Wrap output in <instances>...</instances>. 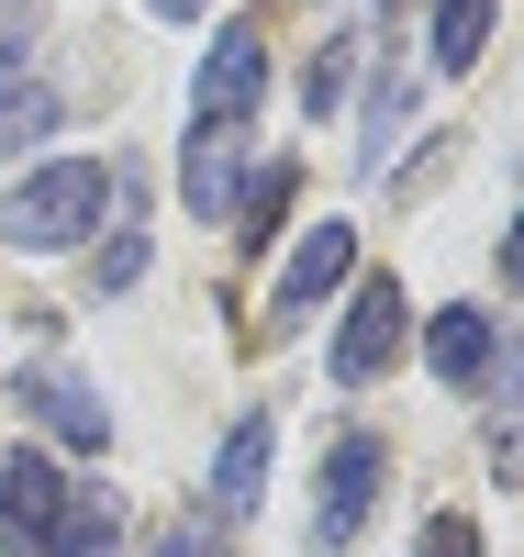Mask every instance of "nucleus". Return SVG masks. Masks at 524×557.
Wrapping results in <instances>:
<instances>
[{"label":"nucleus","instance_id":"14","mask_svg":"<svg viewBox=\"0 0 524 557\" xmlns=\"http://www.w3.org/2000/svg\"><path fill=\"white\" fill-rule=\"evenodd\" d=\"M402 123H413V89H402V78H379V89H368V146H357V168H391Z\"/></svg>","mask_w":524,"mask_h":557},{"label":"nucleus","instance_id":"19","mask_svg":"<svg viewBox=\"0 0 524 557\" xmlns=\"http://www.w3.org/2000/svg\"><path fill=\"white\" fill-rule=\"evenodd\" d=\"M346 57H357V45H324V67H313V89H302L313 112H324V101H336V89H346Z\"/></svg>","mask_w":524,"mask_h":557},{"label":"nucleus","instance_id":"21","mask_svg":"<svg viewBox=\"0 0 524 557\" xmlns=\"http://www.w3.org/2000/svg\"><path fill=\"white\" fill-rule=\"evenodd\" d=\"M157 12H168V23H202V12H212V0H157Z\"/></svg>","mask_w":524,"mask_h":557},{"label":"nucleus","instance_id":"15","mask_svg":"<svg viewBox=\"0 0 524 557\" xmlns=\"http://www.w3.org/2000/svg\"><path fill=\"white\" fill-rule=\"evenodd\" d=\"M134 278H146V235H134V223H123V235L101 246V301H123Z\"/></svg>","mask_w":524,"mask_h":557},{"label":"nucleus","instance_id":"2","mask_svg":"<svg viewBox=\"0 0 524 557\" xmlns=\"http://www.w3.org/2000/svg\"><path fill=\"white\" fill-rule=\"evenodd\" d=\"M101 212H112V168L101 157H57V168H34L12 201H0V235H12L23 257H68L101 235Z\"/></svg>","mask_w":524,"mask_h":557},{"label":"nucleus","instance_id":"18","mask_svg":"<svg viewBox=\"0 0 524 557\" xmlns=\"http://www.w3.org/2000/svg\"><path fill=\"white\" fill-rule=\"evenodd\" d=\"M146 557H212V524H202V513H190V524H168V535H157Z\"/></svg>","mask_w":524,"mask_h":557},{"label":"nucleus","instance_id":"13","mask_svg":"<svg viewBox=\"0 0 524 557\" xmlns=\"http://www.w3.org/2000/svg\"><path fill=\"white\" fill-rule=\"evenodd\" d=\"M34 34H45L34 0H0V112H12V101H23V78H34Z\"/></svg>","mask_w":524,"mask_h":557},{"label":"nucleus","instance_id":"16","mask_svg":"<svg viewBox=\"0 0 524 557\" xmlns=\"http://www.w3.org/2000/svg\"><path fill=\"white\" fill-rule=\"evenodd\" d=\"M413 557H480V524H468V513H424Z\"/></svg>","mask_w":524,"mask_h":557},{"label":"nucleus","instance_id":"1","mask_svg":"<svg viewBox=\"0 0 524 557\" xmlns=\"http://www.w3.org/2000/svg\"><path fill=\"white\" fill-rule=\"evenodd\" d=\"M123 535V502L101 480H68L45 446L0 457V546L12 557H101Z\"/></svg>","mask_w":524,"mask_h":557},{"label":"nucleus","instance_id":"5","mask_svg":"<svg viewBox=\"0 0 524 557\" xmlns=\"http://www.w3.org/2000/svg\"><path fill=\"white\" fill-rule=\"evenodd\" d=\"M402 335H413L402 278H357V301H346V323H336V380H346V391H368L379 368L402 357Z\"/></svg>","mask_w":524,"mask_h":557},{"label":"nucleus","instance_id":"8","mask_svg":"<svg viewBox=\"0 0 524 557\" xmlns=\"http://www.w3.org/2000/svg\"><path fill=\"white\" fill-rule=\"evenodd\" d=\"M424 357H436L447 391H480L491 380V323H480V301H447L436 323H424Z\"/></svg>","mask_w":524,"mask_h":557},{"label":"nucleus","instance_id":"9","mask_svg":"<svg viewBox=\"0 0 524 557\" xmlns=\"http://www.w3.org/2000/svg\"><path fill=\"white\" fill-rule=\"evenodd\" d=\"M257 491H268V412H246V424L223 435V457H212V513H257Z\"/></svg>","mask_w":524,"mask_h":557},{"label":"nucleus","instance_id":"7","mask_svg":"<svg viewBox=\"0 0 524 557\" xmlns=\"http://www.w3.org/2000/svg\"><path fill=\"white\" fill-rule=\"evenodd\" d=\"M23 412H45V435L57 446H112V412H101V391L78 380V368H23Z\"/></svg>","mask_w":524,"mask_h":557},{"label":"nucleus","instance_id":"6","mask_svg":"<svg viewBox=\"0 0 524 557\" xmlns=\"http://www.w3.org/2000/svg\"><path fill=\"white\" fill-rule=\"evenodd\" d=\"M346 278H357V235H346V223H313V235H302L291 257H279V301H268V323H302V312H324V301L346 290Z\"/></svg>","mask_w":524,"mask_h":557},{"label":"nucleus","instance_id":"12","mask_svg":"<svg viewBox=\"0 0 524 557\" xmlns=\"http://www.w3.org/2000/svg\"><path fill=\"white\" fill-rule=\"evenodd\" d=\"M491 0H436V67H480V45H491Z\"/></svg>","mask_w":524,"mask_h":557},{"label":"nucleus","instance_id":"3","mask_svg":"<svg viewBox=\"0 0 524 557\" xmlns=\"http://www.w3.org/2000/svg\"><path fill=\"white\" fill-rule=\"evenodd\" d=\"M379 480H391V446H379V435H336V446H324V502H313V557H346V546H357V524H368V502H379Z\"/></svg>","mask_w":524,"mask_h":557},{"label":"nucleus","instance_id":"4","mask_svg":"<svg viewBox=\"0 0 524 557\" xmlns=\"http://www.w3.org/2000/svg\"><path fill=\"white\" fill-rule=\"evenodd\" d=\"M257 101H268V45H257L246 23H223L212 57H202V78H190V112H202L212 134H246Z\"/></svg>","mask_w":524,"mask_h":557},{"label":"nucleus","instance_id":"20","mask_svg":"<svg viewBox=\"0 0 524 557\" xmlns=\"http://www.w3.org/2000/svg\"><path fill=\"white\" fill-rule=\"evenodd\" d=\"M502 278L524 290V212H513V235H502Z\"/></svg>","mask_w":524,"mask_h":557},{"label":"nucleus","instance_id":"11","mask_svg":"<svg viewBox=\"0 0 524 557\" xmlns=\"http://www.w3.org/2000/svg\"><path fill=\"white\" fill-rule=\"evenodd\" d=\"M291 201H302V168H291V157H279V168H257L246 190H234V235H246V246H268L279 223H291Z\"/></svg>","mask_w":524,"mask_h":557},{"label":"nucleus","instance_id":"10","mask_svg":"<svg viewBox=\"0 0 524 557\" xmlns=\"http://www.w3.org/2000/svg\"><path fill=\"white\" fill-rule=\"evenodd\" d=\"M179 190H190V212H234V190H246V178H234V134H212V123H190V157H179Z\"/></svg>","mask_w":524,"mask_h":557},{"label":"nucleus","instance_id":"17","mask_svg":"<svg viewBox=\"0 0 524 557\" xmlns=\"http://www.w3.org/2000/svg\"><path fill=\"white\" fill-rule=\"evenodd\" d=\"M45 134H57V101H45V89H34V101H12V112H0V146H45Z\"/></svg>","mask_w":524,"mask_h":557}]
</instances>
